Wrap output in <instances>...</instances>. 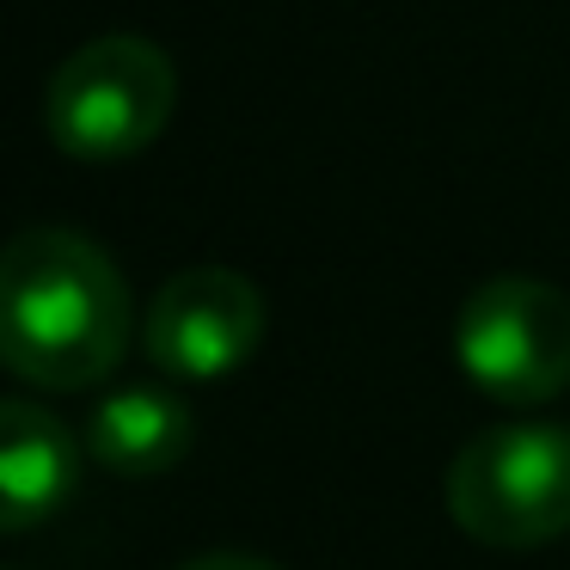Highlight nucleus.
Instances as JSON below:
<instances>
[{"label":"nucleus","mask_w":570,"mask_h":570,"mask_svg":"<svg viewBox=\"0 0 570 570\" xmlns=\"http://www.w3.org/2000/svg\"><path fill=\"white\" fill-rule=\"evenodd\" d=\"M173 105H178L173 56L154 38H136V31H105V38L80 43L50 75L43 124H50V141L68 160L111 166L154 148L160 129L173 124Z\"/></svg>","instance_id":"7ed1b4c3"},{"label":"nucleus","mask_w":570,"mask_h":570,"mask_svg":"<svg viewBox=\"0 0 570 570\" xmlns=\"http://www.w3.org/2000/svg\"><path fill=\"white\" fill-rule=\"evenodd\" d=\"M80 484V442L56 411L0 399V533L50 521Z\"/></svg>","instance_id":"423d86ee"},{"label":"nucleus","mask_w":570,"mask_h":570,"mask_svg":"<svg viewBox=\"0 0 570 570\" xmlns=\"http://www.w3.org/2000/svg\"><path fill=\"white\" fill-rule=\"evenodd\" d=\"M454 362L497 405H546L570 386V295L540 276H491L454 320Z\"/></svg>","instance_id":"20e7f679"},{"label":"nucleus","mask_w":570,"mask_h":570,"mask_svg":"<svg viewBox=\"0 0 570 570\" xmlns=\"http://www.w3.org/2000/svg\"><path fill=\"white\" fill-rule=\"evenodd\" d=\"M129 350V283L80 227H26L0 246V368L43 393L99 386Z\"/></svg>","instance_id":"f257e3e1"},{"label":"nucleus","mask_w":570,"mask_h":570,"mask_svg":"<svg viewBox=\"0 0 570 570\" xmlns=\"http://www.w3.org/2000/svg\"><path fill=\"white\" fill-rule=\"evenodd\" d=\"M190 442H197V417L166 386H117L92 405L87 423V454L105 472H124V479L173 472L190 454Z\"/></svg>","instance_id":"0eeeda50"},{"label":"nucleus","mask_w":570,"mask_h":570,"mask_svg":"<svg viewBox=\"0 0 570 570\" xmlns=\"http://www.w3.org/2000/svg\"><path fill=\"white\" fill-rule=\"evenodd\" d=\"M442 503L466 540L528 552L570 533V423L479 430L442 479Z\"/></svg>","instance_id":"f03ea898"},{"label":"nucleus","mask_w":570,"mask_h":570,"mask_svg":"<svg viewBox=\"0 0 570 570\" xmlns=\"http://www.w3.org/2000/svg\"><path fill=\"white\" fill-rule=\"evenodd\" d=\"M178 570H283V564H271V558H258V552H197Z\"/></svg>","instance_id":"6e6552de"},{"label":"nucleus","mask_w":570,"mask_h":570,"mask_svg":"<svg viewBox=\"0 0 570 570\" xmlns=\"http://www.w3.org/2000/svg\"><path fill=\"white\" fill-rule=\"evenodd\" d=\"M264 332H271V307H264L258 283L227 264L178 271L141 320L148 356L178 381H222V374L246 368L264 350Z\"/></svg>","instance_id":"39448f33"}]
</instances>
